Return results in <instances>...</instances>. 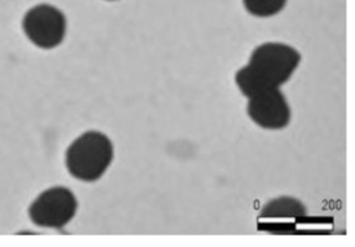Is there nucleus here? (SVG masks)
I'll use <instances>...</instances> for the list:
<instances>
[{
  "instance_id": "6e6552de",
  "label": "nucleus",
  "mask_w": 355,
  "mask_h": 247,
  "mask_svg": "<svg viewBox=\"0 0 355 247\" xmlns=\"http://www.w3.org/2000/svg\"><path fill=\"white\" fill-rule=\"evenodd\" d=\"M107 1H115V0H107Z\"/></svg>"
},
{
  "instance_id": "39448f33",
  "label": "nucleus",
  "mask_w": 355,
  "mask_h": 247,
  "mask_svg": "<svg viewBox=\"0 0 355 247\" xmlns=\"http://www.w3.org/2000/svg\"><path fill=\"white\" fill-rule=\"evenodd\" d=\"M247 113L254 124L266 130H282L291 122L290 104L279 88L248 99Z\"/></svg>"
},
{
  "instance_id": "423d86ee",
  "label": "nucleus",
  "mask_w": 355,
  "mask_h": 247,
  "mask_svg": "<svg viewBox=\"0 0 355 247\" xmlns=\"http://www.w3.org/2000/svg\"><path fill=\"white\" fill-rule=\"evenodd\" d=\"M308 210L293 197H278L269 201L259 214V227L270 233H290L306 218Z\"/></svg>"
},
{
  "instance_id": "0eeeda50",
  "label": "nucleus",
  "mask_w": 355,
  "mask_h": 247,
  "mask_svg": "<svg viewBox=\"0 0 355 247\" xmlns=\"http://www.w3.org/2000/svg\"><path fill=\"white\" fill-rule=\"evenodd\" d=\"M244 8L256 17H271L284 10L287 0H243Z\"/></svg>"
},
{
  "instance_id": "7ed1b4c3",
  "label": "nucleus",
  "mask_w": 355,
  "mask_h": 247,
  "mask_svg": "<svg viewBox=\"0 0 355 247\" xmlns=\"http://www.w3.org/2000/svg\"><path fill=\"white\" fill-rule=\"evenodd\" d=\"M25 37L35 47L53 49L65 40L67 21L56 6L42 3L31 7L22 19Z\"/></svg>"
},
{
  "instance_id": "f03ea898",
  "label": "nucleus",
  "mask_w": 355,
  "mask_h": 247,
  "mask_svg": "<svg viewBox=\"0 0 355 247\" xmlns=\"http://www.w3.org/2000/svg\"><path fill=\"white\" fill-rule=\"evenodd\" d=\"M114 160L112 140L100 131H87L70 144L66 152V169L75 179H101Z\"/></svg>"
},
{
  "instance_id": "f257e3e1",
  "label": "nucleus",
  "mask_w": 355,
  "mask_h": 247,
  "mask_svg": "<svg viewBox=\"0 0 355 247\" xmlns=\"http://www.w3.org/2000/svg\"><path fill=\"white\" fill-rule=\"evenodd\" d=\"M301 55L296 48L279 42H266L253 49L245 67L235 74V83L251 99L266 90L281 88L296 71Z\"/></svg>"
},
{
  "instance_id": "20e7f679",
  "label": "nucleus",
  "mask_w": 355,
  "mask_h": 247,
  "mask_svg": "<svg viewBox=\"0 0 355 247\" xmlns=\"http://www.w3.org/2000/svg\"><path fill=\"white\" fill-rule=\"evenodd\" d=\"M78 200L65 187H52L42 191L28 207L30 220L40 228L62 229L76 215Z\"/></svg>"
}]
</instances>
